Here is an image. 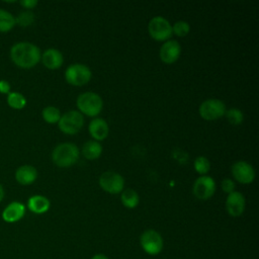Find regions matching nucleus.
<instances>
[{
    "label": "nucleus",
    "instance_id": "nucleus-6",
    "mask_svg": "<svg viewBox=\"0 0 259 259\" xmlns=\"http://www.w3.org/2000/svg\"><path fill=\"white\" fill-rule=\"evenodd\" d=\"M59 128L67 135L77 134L84 124V117L81 112L77 110H70L61 115L58 122Z\"/></svg>",
    "mask_w": 259,
    "mask_h": 259
},
{
    "label": "nucleus",
    "instance_id": "nucleus-27",
    "mask_svg": "<svg viewBox=\"0 0 259 259\" xmlns=\"http://www.w3.org/2000/svg\"><path fill=\"white\" fill-rule=\"evenodd\" d=\"M189 30H190V26H189L188 22L183 21V20L175 22L172 26V33H175L178 36L187 35Z\"/></svg>",
    "mask_w": 259,
    "mask_h": 259
},
{
    "label": "nucleus",
    "instance_id": "nucleus-5",
    "mask_svg": "<svg viewBox=\"0 0 259 259\" xmlns=\"http://www.w3.org/2000/svg\"><path fill=\"white\" fill-rule=\"evenodd\" d=\"M148 30L151 37L158 41L168 40L172 35V25L162 16L153 17L148 24Z\"/></svg>",
    "mask_w": 259,
    "mask_h": 259
},
{
    "label": "nucleus",
    "instance_id": "nucleus-30",
    "mask_svg": "<svg viewBox=\"0 0 259 259\" xmlns=\"http://www.w3.org/2000/svg\"><path fill=\"white\" fill-rule=\"evenodd\" d=\"M20 5L24 8H27V9H31L33 7H35L37 5V1L36 0H22L19 2Z\"/></svg>",
    "mask_w": 259,
    "mask_h": 259
},
{
    "label": "nucleus",
    "instance_id": "nucleus-12",
    "mask_svg": "<svg viewBox=\"0 0 259 259\" xmlns=\"http://www.w3.org/2000/svg\"><path fill=\"white\" fill-rule=\"evenodd\" d=\"M245 197L239 191H233L228 194L226 199V209L232 217H240L245 210Z\"/></svg>",
    "mask_w": 259,
    "mask_h": 259
},
{
    "label": "nucleus",
    "instance_id": "nucleus-32",
    "mask_svg": "<svg viewBox=\"0 0 259 259\" xmlns=\"http://www.w3.org/2000/svg\"><path fill=\"white\" fill-rule=\"evenodd\" d=\"M3 198H4V189H3V186L0 183V202L2 201Z\"/></svg>",
    "mask_w": 259,
    "mask_h": 259
},
{
    "label": "nucleus",
    "instance_id": "nucleus-28",
    "mask_svg": "<svg viewBox=\"0 0 259 259\" xmlns=\"http://www.w3.org/2000/svg\"><path fill=\"white\" fill-rule=\"evenodd\" d=\"M222 189L226 192V193H231L233 191H235V183L232 179L230 178H226L222 181Z\"/></svg>",
    "mask_w": 259,
    "mask_h": 259
},
{
    "label": "nucleus",
    "instance_id": "nucleus-19",
    "mask_svg": "<svg viewBox=\"0 0 259 259\" xmlns=\"http://www.w3.org/2000/svg\"><path fill=\"white\" fill-rule=\"evenodd\" d=\"M82 155L87 160H95L102 153V146L97 141H88L82 147Z\"/></svg>",
    "mask_w": 259,
    "mask_h": 259
},
{
    "label": "nucleus",
    "instance_id": "nucleus-8",
    "mask_svg": "<svg viewBox=\"0 0 259 259\" xmlns=\"http://www.w3.org/2000/svg\"><path fill=\"white\" fill-rule=\"evenodd\" d=\"M198 111L203 119L214 120L225 115L226 105L220 99H206L199 105Z\"/></svg>",
    "mask_w": 259,
    "mask_h": 259
},
{
    "label": "nucleus",
    "instance_id": "nucleus-10",
    "mask_svg": "<svg viewBox=\"0 0 259 259\" xmlns=\"http://www.w3.org/2000/svg\"><path fill=\"white\" fill-rule=\"evenodd\" d=\"M192 191L194 196L198 199L206 200L213 195L215 191V182L210 176L202 175L194 181Z\"/></svg>",
    "mask_w": 259,
    "mask_h": 259
},
{
    "label": "nucleus",
    "instance_id": "nucleus-14",
    "mask_svg": "<svg viewBox=\"0 0 259 259\" xmlns=\"http://www.w3.org/2000/svg\"><path fill=\"white\" fill-rule=\"evenodd\" d=\"M25 214V206L19 201L10 202L2 211V219L6 223H16Z\"/></svg>",
    "mask_w": 259,
    "mask_h": 259
},
{
    "label": "nucleus",
    "instance_id": "nucleus-26",
    "mask_svg": "<svg viewBox=\"0 0 259 259\" xmlns=\"http://www.w3.org/2000/svg\"><path fill=\"white\" fill-rule=\"evenodd\" d=\"M194 169L197 173L204 175L206 174L210 169V163L209 160L203 156H199L194 160Z\"/></svg>",
    "mask_w": 259,
    "mask_h": 259
},
{
    "label": "nucleus",
    "instance_id": "nucleus-22",
    "mask_svg": "<svg viewBox=\"0 0 259 259\" xmlns=\"http://www.w3.org/2000/svg\"><path fill=\"white\" fill-rule=\"evenodd\" d=\"M7 103L14 109H22L26 105V99L19 92H10L7 96Z\"/></svg>",
    "mask_w": 259,
    "mask_h": 259
},
{
    "label": "nucleus",
    "instance_id": "nucleus-25",
    "mask_svg": "<svg viewBox=\"0 0 259 259\" xmlns=\"http://www.w3.org/2000/svg\"><path fill=\"white\" fill-rule=\"evenodd\" d=\"M225 115L227 116V119L229 120V122L234 125H238V124L242 123V121L244 119L243 112L238 108H230V109L226 110Z\"/></svg>",
    "mask_w": 259,
    "mask_h": 259
},
{
    "label": "nucleus",
    "instance_id": "nucleus-13",
    "mask_svg": "<svg viewBox=\"0 0 259 259\" xmlns=\"http://www.w3.org/2000/svg\"><path fill=\"white\" fill-rule=\"evenodd\" d=\"M181 47L176 40H166L160 48V59L166 64H172L176 62L180 56Z\"/></svg>",
    "mask_w": 259,
    "mask_h": 259
},
{
    "label": "nucleus",
    "instance_id": "nucleus-11",
    "mask_svg": "<svg viewBox=\"0 0 259 259\" xmlns=\"http://www.w3.org/2000/svg\"><path fill=\"white\" fill-rule=\"evenodd\" d=\"M232 175L240 183L249 184L255 179V170L246 161H237L232 166Z\"/></svg>",
    "mask_w": 259,
    "mask_h": 259
},
{
    "label": "nucleus",
    "instance_id": "nucleus-4",
    "mask_svg": "<svg viewBox=\"0 0 259 259\" xmlns=\"http://www.w3.org/2000/svg\"><path fill=\"white\" fill-rule=\"evenodd\" d=\"M90 69L83 64L70 65L65 71L66 81L74 86H82L87 84L91 79Z\"/></svg>",
    "mask_w": 259,
    "mask_h": 259
},
{
    "label": "nucleus",
    "instance_id": "nucleus-23",
    "mask_svg": "<svg viewBox=\"0 0 259 259\" xmlns=\"http://www.w3.org/2000/svg\"><path fill=\"white\" fill-rule=\"evenodd\" d=\"M41 115L45 121H47L48 123H57L61 118L60 110L52 105L45 107L41 111Z\"/></svg>",
    "mask_w": 259,
    "mask_h": 259
},
{
    "label": "nucleus",
    "instance_id": "nucleus-16",
    "mask_svg": "<svg viewBox=\"0 0 259 259\" xmlns=\"http://www.w3.org/2000/svg\"><path fill=\"white\" fill-rule=\"evenodd\" d=\"M88 130L91 137L97 142L106 139L109 132L107 122L103 118H99V117L94 118L90 121Z\"/></svg>",
    "mask_w": 259,
    "mask_h": 259
},
{
    "label": "nucleus",
    "instance_id": "nucleus-9",
    "mask_svg": "<svg viewBox=\"0 0 259 259\" xmlns=\"http://www.w3.org/2000/svg\"><path fill=\"white\" fill-rule=\"evenodd\" d=\"M100 187L111 194L121 192L124 187V179L121 175L113 171H106L99 177Z\"/></svg>",
    "mask_w": 259,
    "mask_h": 259
},
{
    "label": "nucleus",
    "instance_id": "nucleus-21",
    "mask_svg": "<svg viewBox=\"0 0 259 259\" xmlns=\"http://www.w3.org/2000/svg\"><path fill=\"white\" fill-rule=\"evenodd\" d=\"M15 25V17L8 11L0 9V32H7Z\"/></svg>",
    "mask_w": 259,
    "mask_h": 259
},
{
    "label": "nucleus",
    "instance_id": "nucleus-17",
    "mask_svg": "<svg viewBox=\"0 0 259 259\" xmlns=\"http://www.w3.org/2000/svg\"><path fill=\"white\" fill-rule=\"evenodd\" d=\"M37 177L36 169L31 165H22L15 171V179L21 185H29Z\"/></svg>",
    "mask_w": 259,
    "mask_h": 259
},
{
    "label": "nucleus",
    "instance_id": "nucleus-7",
    "mask_svg": "<svg viewBox=\"0 0 259 259\" xmlns=\"http://www.w3.org/2000/svg\"><path fill=\"white\" fill-rule=\"evenodd\" d=\"M140 243L143 250L149 255H158L163 250V238L155 230L145 231L140 238Z\"/></svg>",
    "mask_w": 259,
    "mask_h": 259
},
{
    "label": "nucleus",
    "instance_id": "nucleus-1",
    "mask_svg": "<svg viewBox=\"0 0 259 259\" xmlns=\"http://www.w3.org/2000/svg\"><path fill=\"white\" fill-rule=\"evenodd\" d=\"M40 51L38 47L31 42L20 41L13 45L10 49V58L19 68H33L40 61Z\"/></svg>",
    "mask_w": 259,
    "mask_h": 259
},
{
    "label": "nucleus",
    "instance_id": "nucleus-24",
    "mask_svg": "<svg viewBox=\"0 0 259 259\" xmlns=\"http://www.w3.org/2000/svg\"><path fill=\"white\" fill-rule=\"evenodd\" d=\"M35 16L34 13L31 12L30 10H25L20 12L16 17H15V24H18L22 27H26L31 25L34 22Z\"/></svg>",
    "mask_w": 259,
    "mask_h": 259
},
{
    "label": "nucleus",
    "instance_id": "nucleus-18",
    "mask_svg": "<svg viewBox=\"0 0 259 259\" xmlns=\"http://www.w3.org/2000/svg\"><path fill=\"white\" fill-rule=\"evenodd\" d=\"M50 206H51L50 200L44 195H38V194L33 195L29 197L27 200L28 209L36 214H41L47 212Z\"/></svg>",
    "mask_w": 259,
    "mask_h": 259
},
{
    "label": "nucleus",
    "instance_id": "nucleus-2",
    "mask_svg": "<svg viewBox=\"0 0 259 259\" xmlns=\"http://www.w3.org/2000/svg\"><path fill=\"white\" fill-rule=\"evenodd\" d=\"M80 156L78 147L73 143H62L55 147L52 153L53 162L59 167H70L74 165Z\"/></svg>",
    "mask_w": 259,
    "mask_h": 259
},
{
    "label": "nucleus",
    "instance_id": "nucleus-31",
    "mask_svg": "<svg viewBox=\"0 0 259 259\" xmlns=\"http://www.w3.org/2000/svg\"><path fill=\"white\" fill-rule=\"evenodd\" d=\"M91 259H108L104 254H101V253H98V254H95L94 256H92Z\"/></svg>",
    "mask_w": 259,
    "mask_h": 259
},
{
    "label": "nucleus",
    "instance_id": "nucleus-29",
    "mask_svg": "<svg viewBox=\"0 0 259 259\" xmlns=\"http://www.w3.org/2000/svg\"><path fill=\"white\" fill-rule=\"evenodd\" d=\"M10 84L6 80H0V93L8 94L10 93Z\"/></svg>",
    "mask_w": 259,
    "mask_h": 259
},
{
    "label": "nucleus",
    "instance_id": "nucleus-20",
    "mask_svg": "<svg viewBox=\"0 0 259 259\" xmlns=\"http://www.w3.org/2000/svg\"><path fill=\"white\" fill-rule=\"evenodd\" d=\"M120 200H121V203L125 207L135 208L139 204L140 198H139V194L136 190H134L132 188H127L121 192Z\"/></svg>",
    "mask_w": 259,
    "mask_h": 259
},
{
    "label": "nucleus",
    "instance_id": "nucleus-15",
    "mask_svg": "<svg viewBox=\"0 0 259 259\" xmlns=\"http://www.w3.org/2000/svg\"><path fill=\"white\" fill-rule=\"evenodd\" d=\"M41 62L44 64L45 67H47L48 69H59L64 62V58L63 55L60 51H58L57 49H48L44 52V54L40 57Z\"/></svg>",
    "mask_w": 259,
    "mask_h": 259
},
{
    "label": "nucleus",
    "instance_id": "nucleus-3",
    "mask_svg": "<svg viewBox=\"0 0 259 259\" xmlns=\"http://www.w3.org/2000/svg\"><path fill=\"white\" fill-rule=\"evenodd\" d=\"M77 107L81 113L88 116H96L102 110L103 101L97 93L84 92L77 98Z\"/></svg>",
    "mask_w": 259,
    "mask_h": 259
}]
</instances>
